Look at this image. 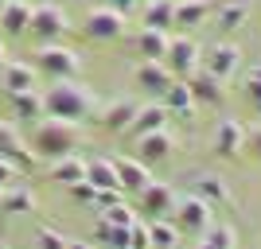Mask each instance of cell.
I'll return each mask as SVG.
<instances>
[{
	"instance_id": "obj_45",
	"label": "cell",
	"mask_w": 261,
	"mask_h": 249,
	"mask_svg": "<svg viewBox=\"0 0 261 249\" xmlns=\"http://www.w3.org/2000/svg\"><path fill=\"white\" fill-rule=\"evenodd\" d=\"M28 4H43V0H28Z\"/></svg>"
},
{
	"instance_id": "obj_29",
	"label": "cell",
	"mask_w": 261,
	"mask_h": 249,
	"mask_svg": "<svg viewBox=\"0 0 261 249\" xmlns=\"http://www.w3.org/2000/svg\"><path fill=\"white\" fill-rule=\"evenodd\" d=\"M160 101L168 105V113H179V117H191V109H195V101H191V90H187L184 78H175Z\"/></svg>"
},
{
	"instance_id": "obj_28",
	"label": "cell",
	"mask_w": 261,
	"mask_h": 249,
	"mask_svg": "<svg viewBox=\"0 0 261 249\" xmlns=\"http://www.w3.org/2000/svg\"><path fill=\"white\" fill-rule=\"evenodd\" d=\"M86 179L94 187H113V191H121V183H117V168H113V160L109 156H98V160H86Z\"/></svg>"
},
{
	"instance_id": "obj_20",
	"label": "cell",
	"mask_w": 261,
	"mask_h": 249,
	"mask_svg": "<svg viewBox=\"0 0 261 249\" xmlns=\"http://www.w3.org/2000/svg\"><path fill=\"white\" fill-rule=\"evenodd\" d=\"M137 109H141V105H137L133 98H117L113 105H106V113H101V125H106L109 132H117V136H121V132H129L133 117H137Z\"/></svg>"
},
{
	"instance_id": "obj_19",
	"label": "cell",
	"mask_w": 261,
	"mask_h": 249,
	"mask_svg": "<svg viewBox=\"0 0 261 249\" xmlns=\"http://www.w3.org/2000/svg\"><path fill=\"white\" fill-rule=\"evenodd\" d=\"M28 27H32V4H28V0H8V4L0 8V32L28 35Z\"/></svg>"
},
{
	"instance_id": "obj_2",
	"label": "cell",
	"mask_w": 261,
	"mask_h": 249,
	"mask_svg": "<svg viewBox=\"0 0 261 249\" xmlns=\"http://www.w3.org/2000/svg\"><path fill=\"white\" fill-rule=\"evenodd\" d=\"M78 148V125L59 117H39L32 125V152L47 156V160H63Z\"/></svg>"
},
{
	"instance_id": "obj_6",
	"label": "cell",
	"mask_w": 261,
	"mask_h": 249,
	"mask_svg": "<svg viewBox=\"0 0 261 249\" xmlns=\"http://www.w3.org/2000/svg\"><path fill=\"white\" fill-rule=\"evenodd\" d=\"M0 156H4V160H12L20 172H35V168H39V156H35L32 144L20 136L16 121H0Z\"/></svg>"
},
{
	"instance_id": "obj_21",
	"label": "cell",
	"mask_w": 261,
	"mask_h": 249,
	"mask_svg": "<svg viewBox=\"0 0 261 249\" xmlns=\"http://www.w3.org/2000/svg\"><path fill=\"white\" fill-rule=\"evenodd\" d=\"M191 195H199L203 203H230V191H226V183H222V175H211V172H203V175H191Z\"/></svg>"
},
{
	"instance_id": "obj_5",
	"label": "cell",
	"mask_w": 261,
	"mask_h": 249,
	"mask_svg": "<svg viewBox=\"0 0 261 249\" xmlns=\"http://www.w3.org/2000/svg\"><path fill=\"white\" fill-rule=\"evenodd\" d=\"M199 59H203V47H199L191 35H172V39H168L164 66L172 70V78H191L199 70Z\"/></svg>"
},
{
	"instance_id": "obj_37",
	"label": "cell",
	"mask_w": 261,
	"mask_h": 249,
	"mask_svg": "<svg viewBox=\"0 0 261 249\" xmlns=\"http://www.w3.org/2000/svg\"><path fill=\"white\" fill-rule=\"evenodd\" d=\"M20 175H23V172L16 168V163L0 156V187H12V183H20Z\"/></svg>"
},
{
	"instance_id": "obj_46",
	"label": "cell",
	"mask_w": 261,
	"mask_h": 249,
	"mask_svg": "<svg viewBox=\"0 0 261 249\" xmlns=\"http://www.w3.org/2000/svg\"><path fill=\"white\" fill-rule=\"evenodd\" d=\"M4 4H8V0H0V8H4Z\"/></svg>"
},
{
	"instance_id": "obj_43",
	"label": "cell",
	"mask_w": 261,
	"mask_h": 249,
	"mask_svg": "<svg viewBox=\"0 0 261 249\" xmlns=\"http://www.w3.org/2000/svg\"><path fill=\"white\" fill-rule=\"evenodd\" d=\"M250 78H253V82H261V63H257V66L250 70Z\"/></svg>"
},
{
	"instance_id": "obj_26",
	"label": "cell",
	"mask_w": 261,
	"mask_h": 249,
	"mask_svg": "<svg viewBox=\"0 0 261 249\" xmlns=\"http://www.w3.org/2000/svg\"><path fill=\"white\" fill-rule=\"evenodd\" d=\"M172 16H175V0H144V27L156 32H172Z\"/></svg>"
},
{
	"instance_id": "obj_16",
	"label": "cell",
	"mask_w": 261,
	"mask_h": 249,
	"mask_svg": "<svg viewBox=\"0 0 261 249\" xmlns=\"http://www.w3.org/2000/svg\"><path fill=\"white\" fill-rule=\"evenodd\" d=\"M207 16H211V0H175L172 27H179V32H195L199 23H207Z\"/></svg>"
},
{
	"instance_id": "obj_18",
	"label": "cell",
	"mask_w": 261,
	"mask_h": 249,
	"mask_svg": "<svg viewBox=\"0 0 261 249\" xmlns=\"http://www.w3.org/2000/svg\"><path fill=\"white\" fill-rule=\"evenodd\" d=\"M35 78H39L35 66L4 63V70H0V86H4V94H23V90H35Z\"/></svg>"
},
{
	"instance_id": "obj_11",
	"label": "cell",
	"mask_w": 261,
	"mask_h": 249,
	"mask_svg": "<svg viewBox=\"0 0 261 249\" xmlns=\"http://www.w3.org/2000/svg\"><path fill=\"white\" fill-rule=\"evenodd\" d=\"M172 206H175V191L168 183H148L141 191V214L152 222V218H172Z\"/></svg>"
},
{
	"instance_id": "obj_40",
	"label": "cell",
	"mask_w": 261,
	"mask_h": 249,
	"mask_svg": "<svg viewBox=\"0 0 261 249\" xmlns=\"http://www.w3.org/2000/svg\"><path fill=\"white\" fill-rule=\"evenodd\" d=\"M137 4H141V0H106V8H113L117 16H129V12L137 8Z\"/></svg>"
},
{
	"instance_id": "obj_42",
	"label": "cell",
	"mask_w": 261,
	"mask_h": 249,
	"mask_svg": "<svg viewBox=\"0 0 261 249\" xmlns=\"http://www.w3.org/2000/svg\"><path fill=\"white\" fill-rule=\"evenodd\" d=\"M66 249H90L86 241H66Z\"/></svg>"
},
{
	"instance_id": "obj_7",
	"label": "cell",
	"mask_w": 261,
	"mask_h": 249,
	"mask_svg": "<svg viewBox=\"0 0 261 249\" xmlns=\"http://www.w3.org/2000/svg\"><path fill=\"white\" fill-rule=\"evenodd\" d=\"M63 32H66V12L59 8V4H51V0L32 4V27H28V35H35V39L51 43V39H59Z\"/></svg>"
},
{
	"instance_id": "obj_39",
	"label": "cell",
	"mask_w": 261,
	"mask_h": 249,
	"mask_svg": "<svg viewBox=\"0 0 261 249\" xmlns=\"http://www.w3.org/2000/svg\"><path fill=\"white\" fill-rule=\"evenodd\" d=\"M94 203H98L101 210H109V206H117V203H121V191H113V187H101L98 195H94Z\"/></svg>"
},
{
	"instance_id": "obj_24",
	"label": "cell",
	"mask_w": 261,
	"mask_h": 249,
	"mask_svg": "<svg viewBox=\"0 0 261 249\" xmlns=\"http://www.w3.org/2000/svg\"><path fill=\"white\" fill-rule=\"evenodd\" d=\"M168 39H172V35H168V32H156V27L137 32V51H141V59H148V63H164Z\"/></svg>"
},
{
	"instance_id": "obj_31",
	"label": "cell",
	"mask_w": 261,
	"mask_h": 249,
	"mask_svg": "<svg viewBox=\"0 0 261 249\" xmlns=\"http://www.w3.org/2000/svg\"><path fill=\"white\" fill-rule=\"evenodd\" d=\"M148 241H152V249H175L179 245V230L168 218H152L148 222Z\"/></svg>"
},
{
	"instance_id": "obj_14",
	"label": "cell",
	"mask_w": 261,
	"mask_h": 249,
	"mask_svg": "<svg viewBox=\"0 0 261 249\" xmlns=\"http://www.w3.org/2000/svg\"><path fill=\"white\" fill-rule=\"evenodd\" d=\"M168 121H172V113H168V105H164V101L141 105V109H137V117H133V125H129V136H133V141H141V136H148V132L164 129Z\"/></svg>"
},
{
	"instance_id": "obj_13",
	"label": "cell",
	"mask_w": 261,
	"mask_h": 249,
	"mask_svg": "<svg viewBox=\"0 0 261 249\" xmlns=\"http://www.w3.org/2000/svg\"><path fill=\"white\" fill-rule=\"evenodd\" d=\"M175 152V136L168 129H156V132H148V136H141L137 141V156H141V163H164L168 156Z\"/></svg>"
},
{
	"instance_id": "obj_10",
	"label": "cell",
	"mask_w": 261,
	"mask_h": 249,
	"mask_svg": "<svg viewBox=\"0 0 261 249\" xmlns=\"http://www.w3.org/2000/svg\"><path fill=\"white\" fill-rule=\"evenodd\" d=\"M184 82H187V90H191V101H195V105H211V109L226 105V90H222V82H218L215 74L195 70V74L184 78Z\"/></svg>"
},
{
	"instance_id": "obj_41",
	"label": "cell",
	"mask_w": 261,
	"mask_h": 249,
	"mask_svg": "<svg viewBox=\"0 0 261 249\" xmlns=\"http://www.w3.org/2000/svg\"><path fill=\"white\" fill-rule=\"evenodd\" d=\"M246 94H250V101L261 109V82H253V78H246Z\"/></svg>"
},
{
	"instance_id": "obj_22",
	"label": "cell",
	"mask_w": 261,
	"mask_h": 249,
	"mask_svg": "<svg viewBox=\"0 0 261 249\" xmlns=\"http://www.w3.org/2000/svg\"><path fill=\"white\" fill-rule=\"evenodd\" d=\"M8 98H12V109H16V125H35L43 117V94L23 90V94H8Z\"/></svg>"
},
{
	"instance_id": "obj_32",
	"label": "cell",
	"mask_w": 261,
	"mask_h": 249,
	"mask_svg": "<svg viewBox=\"0 0 261 249\" xmlns=\"http://www.w3.org/2000/svg\"><path fill=\"white\" fill-rule=\"evenodd\" d=\"M94 238H98L106 249H129V230H125V226H113V222H106V218H98Z\"/></svg>"
},
{
	"instance_id": "obj_17",
	"label": "cell",
	"mask_w": 261,
	"mask_h": 249,
	"mask_svg": "<svg viewBox=\"0 0 261 249\" xmlns=\"http://www.w3.org/2000/svg\"><path fill=\"white\" fill-rule=\"evenodd\" d=\"M242 144H246V125L234 117L218 121V129H215V152L218 156H238Z\"/></svg>"
},
{
	"instance_id": "obj_35",
	"label": "cell",
	"mask_w": 261,
	"mask_h": 249,
	"mask_svg": "<svg viewBox=\"0 0 261 249\" xmlns=\"http://www.w3.org/2000/svg\"><path fill=\"white\" fill-rule=\"evenodd\" d=\"M129 249H152V241H148V222H133L129 226Z\"/></svg>"
},
{
	"instance_id": "obj_27",
	"label": "cell",
	"mask_w": 261,
	"mask_h": 249,
	"mask_svg": "<svg viewBox=\"0 0 261 249\" xmlns=\"http://www.w3.org/2000/svg\"><path fill=\"white\" fill-rule=\"evenodd\" d=\"M250 20V0H222L218 4V32H238Z\"/></svg>"
},
{
	"instance_id": "obj_23",
	"label": "cell",
	"mask_w": 261,
	"mask_h": 249,
	"mask_svg": "<svg viewBox=\"0 0 261 249\" xmlns=\"http://www.w3.org/2000/svg\"><path fill=\"white\" fill-rule=\"evenodd\" d=\"M47 175H51L55 183H63V187L82 183V179H86V160H78L74 152H70V156H63V160H51Z\"/></svg>"
},
{
	"instance_id": "obj_1",
	"label": "cell",
	"mask_w": 261,
	"mask_h": 249,
	"mask_svg": "<svg viewBox=\"0 0 261 249\" xmlns=\"http://www.w3.org/2000/svg\"><path fill=\"white\" fill-rule=\"evenodd\" d=\"M90 113H94V90L86 82H78V78H63L43 94V117H59V121L78 125Z\"/></svg>"
},
{
	"instance_id": "obj_34",
	"label": "cell",
	"mask_w": 261,
	"mask_h": 249,
	"mask_svg": "<svg viewBox=\"0 0 261 249\" xmlns=\"http://www.w3.org/2000/svg\"><path fill=\"white\" fill-rule=\"evenodd\" d=\"M35 245H39V249H66V238L59 234V230H51V226H39Z\"/></svg>"
},
{
	"instance_id": "obj_4",
	"label": "cell",
	"mask_w": 261,
	"mask_h": 249,
	"mask_svg": "<svg viewBox=\"0 0 261 249\" xmlns=\"http://www.w3.org/2000/svg\"><path fill=\"white\" fill-rule=\"evenodd\" d=\"M78 66H82V59H78L70 47L43 43L39 51H35V70L47 74V78H55V82H63V78H78Z\"/></svg>"
},
{
	"instance_id": "obj_33",
	"label": "cell",
	"mask_w": 261,
	"mask_h": 249,
	"mask_svg": "<svg viewBox=\"0 0 261 249\" xmlns=\"http://www.w3.org/2000/svg\"><path fill=\"white\" fill-rule=\"evenodd\" d=\"M101 218H106V222H113V226H125V230H129L133 222H137V210H133V206H125V203H117V206H109Z\"/></svg>"
},
{
	"instance_id": "obj_3",
	"label": "cell",
	"mask_w": 261,
	"mask_h": 249,
	"mask_svg": "<svg viewBox=\"0 0 261 249\" xmlns=\"http://www.w3.org/2000/svg\"><path fill=\"white\" fill-rule=\"evenodd\" d=\"M179 234H191V238H203L215 222V210L211 203H203L199 195H175V206H172V218H168Z\"/></svg>"
},
{
	"instance_id": "obj_38",
	"label": "cell",
	"mask_w": 261,
	"mask_h": 249,
	"mask_svg": "<svg viewBox=\"0 0 261 249\" xmlns=\"http://www.w3.org/2000/svg\"><path fill=\"white\" fill-rule=\"evenodd\" d=\"M242 152H250L253 160H261V125L246 129V144H242Z\"/></svg>"
},
{
	"instance_id": "obj_47",
	"label": "cell",
	"mask_w": 261,
	"mask_h": 249,
	"mask_svg": "<svg viewBox=\"0 0 261 249\" xmlns=\"http://www.w3.org/2000/svg\"><path fill=\"white\" fill-rule=\"evenodd\" d=\"M0 195H4V187H0Z\"/></svg>"
},
{
	"instance_id": "obj_15",
	"label": "cell",
	"mask_w": 261,
	"mask_h": 249,
	"mask_svg": "<svg viewBox=\"0 0 261 249\" xmlns=\"http://www.w3.org/2000/svg\"><path fill=\"white\" fill-rule=\"evenodd\" d=\"M113 168H117V183H121V191H137V195H141L144 187L152 183V172H148V163H141V160L117 156V160H113Z\"/></svg>"
},
{
	"instance_id": "obj_12",
	"label": "cell",
	"mask_w": 261,
	"mask_h": 249,
	"mask_svg": "<svg viewBox=\"0 0 261 249\" xmlns=\"http://www.w3.org/2000/svg\"><path fill=\"white\" fill-rule=\"evenodd\" d=\"M133 78H137V86H141L144 94H152V98H164L168 86L175 82L172 70H168L164 63H148V59H141V66L133 70Z\"/></svg>"
},
{
	"instance_id": "obj_30",
	"label": "cell",
	"mask_w": 261,
	"mask_h": 249,
	"mask_svg": "<svg viewBox=\"0 0 261 249\" xmlns=\"http://www.w3.org/2000/svg\"><path fill=\"white\" fill-rule=\"evenodd\" d=\"M199 249H238V234L226 222H211V230L199 238Z\"/></svg>"
},
{
	"instance_id": "obj_36",
	"label": "cell",
	"mask_w": 261,
	"mask_h": 249,
	"mask_svg": "<svg viewBox=\"0 0 261 249\" xmlns=\"http://www.w3.org/2000/svg\"><path fill=\"white\" fill-rule=\"evenodd\" d=\"M94 195H98V187L90 183V179H82V183H70V199H74V203L90 206V203H94Z\"/></svg>"
},
{
	"instance_id": "obj_9",
	"label": "cell",
	"mask_w": 261,
	"mask_h": 249,
	"mask_svg": "<svg viewBox=\"0 0 261 249\" xmlns=\"http://www.w3.org/2000/svg\"><path fill=\"white\" fill-rule=\"evenodd\" d=\"M238 66H242V47L238 43H215V47H207V54H203V70L215 74L218 82L234 78Z\"/></svg>"
},
{
	"instance_id": "obj_44",
	"label": "cell",
	"mask_w": 261,
	"mask_h": 249,
	"mask_svg": "<svg viewBox=\"0 0 261 249\" xmlns=\"http://www.w3.org/2000/svg\"><path fill=\"white\" fill-rule=\"evenodd\" d=\"M4 63H8V51H4V43H0V70H4Z\"/></svg>"
},
{
	"instance_id": "obj_25",
	"label": "cell",
	"mask_w": 261,
	"mask_h": 249,
	"mask_svg": "<svg viewBox=\"0 0 261 249\" xmlns=\"http://www.w3.org/2000/svg\"><path fill=\"white\" fill-rule=\"evenodd\" d=\"M0 210H4V214H32L35 195L23 183H12V187H4V195H0Z\"/></svg>"
},
{
	"instance_id": "obj_8",
	"label": "cell",
	"mask_w": 261,
	"mask_h": 249,
	"mask_svg": "<svg viewBox=\"0 0 261 249\" xmlns=\"http://www.w3.org/2000/svg\"><path fill=\"white\" fill-rule=\"evenodd\" d=\"M82 32L94 43H113V39L125 35V16H117L113 8H94L86 16V23H82Z\"/></svg>"
}]
</instances>
